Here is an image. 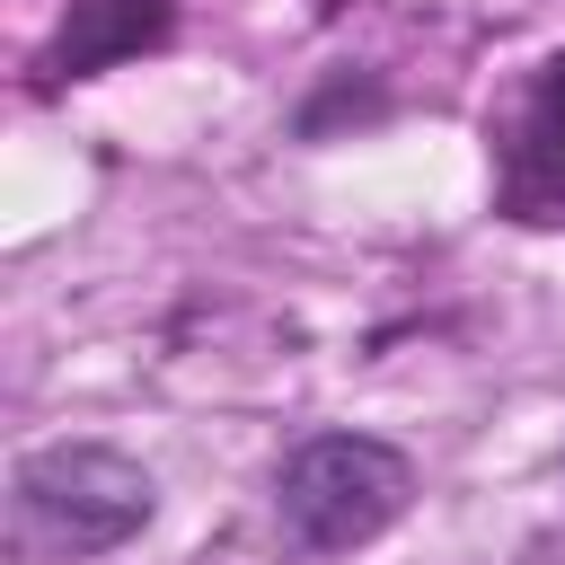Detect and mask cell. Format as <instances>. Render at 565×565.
<instances>
[{
    "mask_svg": "<svg viewBox=\"0 0 565 565\" xmlns=\"http://www.w3.org/2000/svg\"><path fill=\"white\" fill-rule=\"evenodd\" d=\"M150 521V477L97 441L35 450L9 477V547L18 556H106Z\"/></svg>",
    "mask_w": 565,
    "mask_h": 565,
    "instance_id": "1",
    "label": "cell"
},
{
    "mask_svg": "<svg viewBox=\"0 0 565 565\" xmlns=\"http://www.w3.org/2000/svg\"><path fill=\"white\" fill-rule=\"evenodd\" d=\"M406 494H415L406 459H397L388 441H371V433H318V441H300V450L282 459V477H274L282 530H291L309 556H344V547L380 539V530L406 512Z\"/></svg>",
    "mask_w": 565,
    "mask_h": 565,
    "instance_id": "2",
    "label": "cell"
},
{
    "mask_svg": "<svg viewBox=\"0 0 565 565\" xmlns=\"http://www.w3.org/2000/svg\"><path fill=\"white\" fill-rule=\"evenodd\" d=\"M159 35H168V0H71L44 71L53 79H88V71H106V62H124V53L159 44Z\"/></svg>",
    "mask_w": 565,
    "mask_h": 565,
    "instance_id": "3",
    "label": "cell"
},
{
    "mask_svg": "<svg viewBox=\"0 0 565 565\" xmlns=\"http://www.w3.org/2000/svg\"><path fill=\"white\" fill-rule=\"evenodd\" d=\"M530 168H556L565 185V53L539 71V97H530V132H521V177Z\"/></svg>",
    "mask_w": 565,
    "mask_h": 565,
    "instance_id": "4",
    "label": "cell"
}]
</instances>
